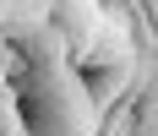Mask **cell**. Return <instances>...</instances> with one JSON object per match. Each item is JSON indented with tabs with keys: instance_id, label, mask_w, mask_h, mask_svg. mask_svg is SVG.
<instances>
[{
	"instance_id": "6da1fadb",
	"label": "cell",
	"mask_w": 158,
	"mask_h": 136,
	"mask_svg": "<svg viewBox=\"0 0 158 136\" xmlns=\"http://www.w3.org/2000/svg\"><path fill=\"white\" fill-rule=\"evenodd\" d=\"M98 22H104V6H98V0H55V6H49V27H55V38H60V49H65L71 65L93 49Z\"/></svg>"
},
{
	"instance_id": "7a4b0ae2",
	"label": "cell",
	"mask_w": 158,
	"mask_h": 136,
	"mask_svg": "<svg viewBox=\"0 0 158 136\" xmlns=\"http://www.w3.org/2000/svg\"><path fill=\"white\" fill-rule=\"evenodd\" d=\"M11 109H16V87H11V82H0V120H6Z\"/></svg>"
},
{
	"instance_id": "3957f363",
	"label": "cell",
	"mask_w": 158,
	"mask_h": 136,
	"mask_svg": "<svg viewBox=\"0 0 158 136\" xmlns=\"http://www.w3.org/2000/svg\"><path fill=\"white\" fill-rule=\"evenodd\" d=\"M0 82H6V76H0Z\"/></svg>"
}]
</instances>
